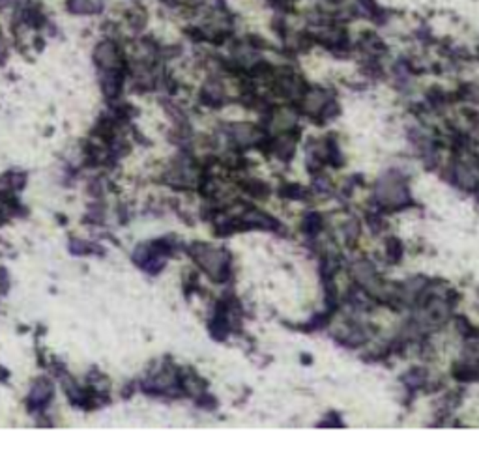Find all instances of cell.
I'll list each match as a JSON object with an SVG mask.
<instances>
[{"label":"cell","mask_w":479,"mask_h":456,"mask_svg":"<svg viewBox=\"0 0 479 456\" xmlns=\"http://www.w3.org/2000/svg\"><path fill=\"white\" fill-rule=\"evenodd\" d=\"M94 57H96V62L100 66H103L105 70H113V68H116V64H118V49H116L115 44L103 41V44L97 45Z\"/></svg>","instance_id":"1"},{"label":"cell","mask_w":479,"mask_h":456,"mask_svg":"<svg viewBox=\"0 0 479 456\" xmlns=\"http://www.w3.org/2000/svg\"><path fill=\"white\" fill-rule=\"evenodd\" d=\"M68 10L75 15H92L102 10L100 0H68Z\"/></svg>","instance_id":"2"}]
</instances>
